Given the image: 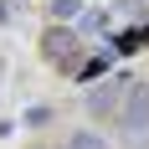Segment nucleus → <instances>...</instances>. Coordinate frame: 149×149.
Listing matches in <instances>:
<instances>
[{"mask_svg": "<svg viewBox=\"0 0 149 149\" xmlns=\"http://www.w3.org/2000/svg\"><path fill=\"white\" fill-rule=\"evenodd\" d=\"M118 129L123 134H144L149 129V82H129V93L118 103Z\"/></svg>", "mask_w": 149, "mask_h": 149, "instance_id": "f257e3e1", "label": "nucleus"}, {"mask_svg": "<svg viewBox=\"0 0 149 149\" xmlns=\"http://www.w3.org/2000/svg\"><path fill=\"white\" fill-rule=\"evenodd\" d=\"M67 52H77V36H72L67 26H52V31L41 36V57L57 62V67H67Z\"/></svg>", "mask_w": 149, "mask_h": 149, "instance_id": "f03ea898", "label": "nucleus"}, {"mask_svg": "<svg viewBox=\"0 0 149 149\" xmlns=\"http://www.w3.org/2000/svg\"><path fill=\"white\" fill-rule=\"evenodd\" d=\"M118 103H123V88L108 82V88H98V93L88 98V113H108V108H118Z\"/></svg>", "mask_w": 149, "mask_h": 149, "instance_id": "7ed1b4c3", "label": "nucleus"}, {"mask_svg": "<svg viewBox=\"0 0 149 149\" xmlns=\"http://www.w3.org/2000/svg\"><path fill=\"white\" fill-rule=\"evenodd\" d=\"M57 149H108V139H103V134H93V129H77V134H67Z\"/></svg>", "mask_w": 149, "mask_h": 149, "instance_id": "20e7f679", "label": "nucleus"}, {"mask_svg": "<svg viewBox=\"0 0 149 149\" xmlns=\"http://www.w3.org/2000/svg\"><path fill=\"white\" fill-rule=\"evenodd\" d=\"M31 149H41V144H31Z\"/></svg>", "mask_w": 149, "mask_h": 149, "instance_id": "39448f33", "label": "nucleus"}]
</instances>
